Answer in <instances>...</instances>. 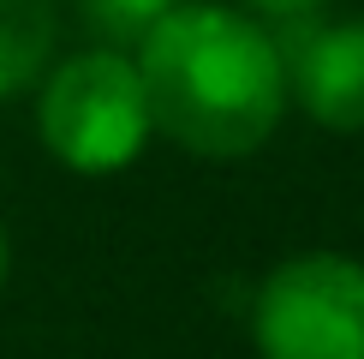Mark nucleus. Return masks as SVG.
<instances>
[{
    "mask_svg": "<svg viewBox=\"0 0 364 359\" xmlns=\"http://www.w3.org/2000/svg\"><path fill=\"white\" fill-rule=\"evenodd\" d=\"M287 108H299L328 138L364 132V12L299 19L281 36Z\"/></svg>",
    "mask_w": 364,
    "mask_h": 359,
    "instance_id": "4",
    "label": "nucleus"
},
{
    "mask_svg": "<svg viewBox=\"0 0 364 359\" xmlns=\"http://www.w3.org/2000/svg\"><path fill=\"white\" fill-rule=\"evenodd\" d=\"M156 138L197 162H245L287 120L281 30L233 0H179L132 42Z\"/></svg>",
    "mask_w": 364,
    "mask_h": 359,
    "instance_id": "1",
    "label": "nucleus"
},
{
    "mask_svg": "<svg viewBox=\"0 0 364 359\" xmlns=\"http://www.w3.org/2000/svg\"><path fill=\"white\" fill-rule=\"evenodd\" d=\"M30 120L48 162L78 180H114L138 168L156 144L138 60L119 42H84L72 54H54L30 90Z\"/></svg>",
    "mask_w": 364,
    "mask_h": 359,
    "instance_id": "2",
    "label": "nucleus"
},
{
    "mask_svg": "<svg viewBox=\"0 0 364 359\" xmlns=\"http://www.w3.org/2000/svg\"><path fill=\"white\" fill-rule=\"evenodd\" d=\"M233 6H245L251 19H263V24H299V19H316L323 0H233Z\"/></svg>",
    "mask_w": 364,
    "mask_h": 359,
    "instance_id": "7",
    "label": "nucleus"
},
{
    "mask_svg": "<svg viewBox=\"0 0 364 359\" xmlns=\"http://www.w3.org/2000/svg\"><path fill=\"white\" fill-rule=\"evenodd\" d=\"M12 281V234H6V216H0V293Z\"/></svg>",
    "mask_w": 364,
    "mask_h": 359,
    "instance_id": "8",
    "label": "nucleus"
},
{
    "mask_svg": "<svg viewBox=\"0 0 364 359\" xmlns=\"http://www.w3.org/2000/svg\"><path fill=\"white\" fill-rule=\"evenodd\" d=\"M60 54V0H0V102L36 90Z\"/></svg>",
    "mask_w": 364,
    "mask_h": 359,
    "instance_id": "5",
    "label": "nucleus"
},
{
    "mask_svg": "<svg viewBox=\"0 0 364 359\" xmlns=\"http://www.w3.org/2000/svg\"><path fill=\"white\" fill-rule=\"evenodd\" d=\"M245 329L257 359H364V258L287 251L257 276Z\"/></svg>",
    "mask_w": 364,
    "mask_h": 359,
    "instance_id": "3",
    "label": "nucleus"
},
{
    "mask_svg": "<svg viewBox=\"0 0 364 359\" xmlns=\"http://www.w3.org/2000/svg\"><path fill=\"white\" fill-rule=\"evenodd\" d=\"M173 6L179 0H84L90 24L102 30V42H119V48H132V42H138L161 12H173Z\"/></svg>",
    "mask_w": 364,
    "mask_h": 359,
    "instance_id": "6",
    "label": "nucleus"
}]
</instances>
